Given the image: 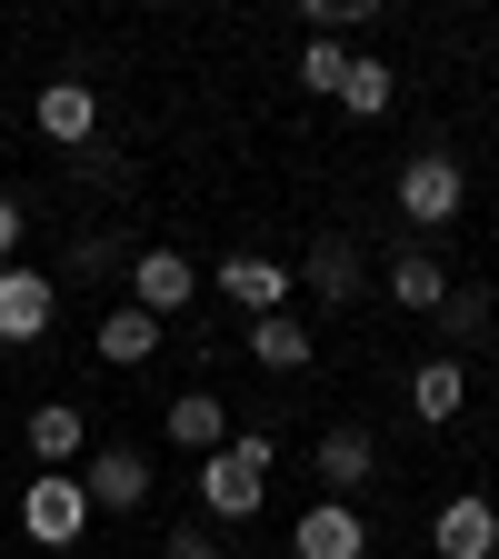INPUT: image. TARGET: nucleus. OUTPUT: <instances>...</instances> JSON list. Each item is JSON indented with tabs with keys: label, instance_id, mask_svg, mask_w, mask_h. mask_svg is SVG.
I'll return each mask as SVG.
<instances>
[{
	"label": "nucleus",
	"instance_id": "nucleus-15",
	"mask_svg": "<svg viewBox=\"0 0 499 559\" xmlns=\"http://www.w3.org/2000/svg\"><path fill=\"white\" fill-rule=\"evenodd\" d=\"M310 349H320L310 320H280V310L250 320V360H260V370H310Z\"/></svg>",
	"mask_w": 499,
	"mask_h": 559
},
{
	"label": "nucleus",
	"instance_id": "nucleus-22",
	"mask_svg": "<svg viewBox=\"0 0 499 559\" xmlns=\"http://www.w3.org/2000/svg\"><path fill=\"white\" fill-rule=\"evenodd\" d=\"M161 559H221V539H210V530H170Z\"/></svg>",
	"mask_w": 499,
	"mask_h": 559
},
{
	"label": "nucleus",
	"instance_id": "nucleus-3",
	"mask_svg": "<svg viewBox=\"0 0 499 559\" xmlns=\"http://www.w3.org/2000/svg\"><path fill=\"white\" fill-rule=\"evenodd\" d=\"M460 200H470V180H460L450 151L400 160V221H409V230H450V221H460Z\"/></svg>",
	"mask_w": 499,
	"mask_h": 559
},
{
	"label": "nucleus",
	"instance_id": "nucleus-24",
	"mask_svg": "<svg viewBox=\"0 0 499 559\" xmlns=\"http://www.w3.org/2000/svg\"><path fill=\"white\" fill-rule=\"evenodd\" d=\"M110 260H120V250H110V240H70V270H81V280H100V270H110Z\"/></svg>",
	"mask_w": 499,
	"mask_h": 559
},
{
	"label": "nucleus",
	"instance_id": "nucleus-16",
	"mask_svg": "<svg viewBox=\"0 0 499 559\" xmlns=\"http://www.w3.org/2000/svg\"><path fill=\"white\" fill-rule=\"evenodd\" d=\"M151 349H161V320H151V310H130V300H120V310L100 320V360H110V370H140Z\"/></svg>",
	"mask_w": 499,
	"mask_h": 559
},
{
	"label": "nucleus",
	"instance_id": "nucleus-12",
	"mask_svg": "<svg viewBox=\"0 0 499 559\" xmlns=\"http://www.w3.org/2000/svg\"><path fill=\"white\" fill-rule=\"evenodd\" d=\"M460 409H470V370L450 360V349H440V360H419V370H409V419H430V430H450Z\"/></svg>",
	"mask_w": 499,
	"mask_h": 559
},
{
	"label": "nucleus",
	"instance_id": "nucleus-4",
	"mask_svg": "<svg viewBox=\"0 0 499 559\" xmlns=\"http://www.w3.org/2000/svg\"><path fill=\"white\" fill-rule=\"evenodd\" d=\"M50 310H60V280L50 270H31V260L0 270V349H31L50 330Z\"/></svg>",
	"mask_w": 499,
	"mask_h": 559
},
{
	"label": "nucleus",
	"instance_id": "nucleus-5",
	"mask_svg": "<svg viewBox=\"0 0 499 559\" xmlns=\"http://www.w3.org/2000/svg\"><path fill=\"white\" fill-rule=\"evenodd\" d=\"M190 290H200V270H190V250H170V240H151V250H130V310H151V320H170V310H190Z\"/></svg>",
	"mask_w": 499,
	"mask_h": 559
},
{
	"label": "nucleus",
	"instance_id": "nucleus-19",
	"mask_svg": "<svg viewBox=\"0 0 499 559\" xmlns=\"http://www.w3.org/2000/svg\"><path fill=\"white\" fill-rule=\"evenodd\" d=\"M170 440L210 460V450H221V440H230V409H221V400H210V390H190V400H170Z\"/></svg>",
	"mask_w": 499,
	"mask_h": 559
},
{
	"label": "nucleus",
	"instance_id": "nucleus-2",
	"mask_svg": "<svg viewBox=\"0 0 499 559\" xmlns=\"http://www.w3.org/2000/svg\"><path fill=\"white\" fill-rule=\"evenodd\" d=\"M21 530H31L40 549H81V530H91V489H81V469L31 479V489H21Z\"/></svg>",
	"mask_w": 499,
	"mask_h": 559
},
{
	"label": "nucleus",
	"instance_id": "nucleus-11",
	"mask_svg": "<svg viewBox=\"0 0 499 559\" xmlns=\"http://www.w3.org/2000/svg\"><path fill=\"white\" fill-rule=\"evenodd\" d=\"M380 469V440L360 430V419H340V430H320V489L330 500H349V489H360Z\"/></svg>",
	"mask_w": 499,
	"mask_h": 559
},
{
	"label": "nucleus",
	"instance_id": "nucleus-20",
	"mask_svg": "<svg viewBox=\"0 0 499 559\" xmlns=\"http://www.w3.org/2000/svg\"><path fill=\"white\" fill-rule=\"evenodd\" d=\"M430 320H440V340H450V360H460V349H470V340L489 330V290H460V280H450V300H440Z\"/></svg>",
	"mask_w": 499,
	"mask_h": 559
},
{
	"label": "nucleus",
	"instance_id": "nucleus-9",
	"mask_svg": "<svg viewBox=\"0 0 499 559\" xmlns=\"http://www.w3.org/2000/svg\"><path fill=\"white\" fill-rule=\"evenodd\" d=\"M360 549H370V530H360L349 500H310L290 520V559H360Z\"/></svg>",
	"mask_w": 499,
	"mask_h": 559
},
{
	"label": "nucleus",
	"instance_id": "nucleus-21",
	"mask_svg": "<svg viewBox=\"0 0 499 559\" xmlns=\"http://www.w3.org/2000/svg\"><path fill=\"white\" fill-rule=\"evenodd\" d=\"M300 81H310L320 100H340V81H349V50H340V31H320V40L300 50Z\"/></svg>",
	"mask_w": 499,
	"mask_h": 559
},
{
	"label": "nucleus",
	"instance_id": "nucleus-18",
	"mask_svg": "<svg viewBox=\"0 0 499 559\" xmlns=\"http://www.w3.org/2000/svg\"><path fill=\"white\" fill-rule=\"evenodd\" d=\"M390 300H400V310H440V300H450V270H440L430 250H400V260H390Z\"/></svg>",
	"mask_w": 499,
	"mask_h": 559
},
{
	"label": "nucleus",
	"instance_id": "nucleus-23",
	"mask_svg": "<svg viewBox=\"0 0 499 559\" xmlns=\"http://www.w3.org/2000/svg\"><path fill=\"white\" fill-rule=\"evenodd\" d=\"M21 230H31V221H21V200H11V190H0V270H11V260H21Z\"/></svg>",
	"mask_w": 499,
	"mask_h": 559
},
{
	"label": "nucleus",
	"instance_id": "nucleus-8",
	"mask_svg": "<svg viewBox=\"0 0 499 559\" xmlns=\"http://www.w3.org/2000/svg\"><path fill=\"white\" fill-rule=\"evenodd\" d=\"M31 120H40V140H60V151H91L100 140V91L91 81H40Z\"/></svg>",
	"mask_w": 499,
	"mask_h": 559
},
{
	"label": "nucleus",
	"instance_id": "nucleus-7",
	"mask_svg": "<svg viewBox=\"0 0 499 559\" xmlns=\"http://www.w3.org/2000/svg\"><path fill=\"white\" fill-rule=\"evenodd\" d=\"M81 489H91V510H110V520H130V510H151V460L140 450H91V469H81Z\"/></svg>",
	"mask_w": 499,
	"mask_h": 559
},
{
	"label": "nucleus",
	"instance_id": "nucleus-13",
	"mask_svg": "<svg viewBox=\"0 0 499 559\" xmlns=\"http://www.w3.org/2000/svg\"><path fill=\"white\" fill-rule=\"evenodd\" d=\"M300 280H310V290H320V310H349V300H360V240H320L310 260H300Z\"/></svg>",
	"mask_w": 499,
	"mask_h": 559
},
{
	"label": "nucleus",
	"instance_id": "nucleus-17",
	"mask_svg": "<svg viewBox=\"0 0 499 559\" xmlns=\"http://www.w3.org/2000/svg\"><path fill=\"white\" fill-rule=\"evenodd\" d=\"M31 460L40 469H70V460H81V409H70V400H40L31 409Z\"/></svg>",
	"mask_w": 499,
	"mask_h": 559
},
{
	"label": "nucleus",
	"instance_id": "nucleus-10",
	"mask_svg": "<svg viewBox=\"0 0 499 559\" xmlns=\"http://www.w3.org/2000/svg\"><path fill=\"white\" fill-rule=\"evenodd\" d=\"M430 549H440V559H499V510L479 500V489L440 500V520H430Z\"/></svg>",
	"mask_w": 499,
	"mask_h": 559
},
{
	"label": "nucleus",
	"instance_id": "nucleus-6",
	"mask_svg": "<svg viewBox=\"0 0 499 559\" xmlns=\"http://www.w3.org/2000/svg\"><path fill=\"white\" fill-rule=\"evenodd\" d=\"M210 280H221V300H230V310H250V320H270L280 300H290V260H270V250H230Z\"/></svg>",
	"mask_w": 499,
	"mask_h": 559
},
{
	"label": "nucleus",
	"instance_id": "nucleus-1",
	"mask_svg": "<svg viewBox=\"0 0 499 559\" xmlns=\"http://www.w3.org/2000/svg\"><path fill=\"white\" fill-rule=\"evenodd\" d=\"M270 460H280L270 430H230L221 450L200 460V510H210V520H250V510L270 500Z\"/></svg>",
	"mask_w": 499,
	"mask_h": 559
},
{
	"label": "nucleus",
	"instance_id": "nucleus-14",
	"mask_svg": "<svg viewBox=\"0 0 499 559\" xmlns=\"http://www.w3.org/2000/svg\"><path fill=\"white\" fill-rule=\"evenodd\" d=\"M390 100H400V70H390V60H370V50H349V81H340V110H349V120H380Z\"/></svg>",
	"mask_w": 499,
	"mask_h": 559
}]
</instances>
